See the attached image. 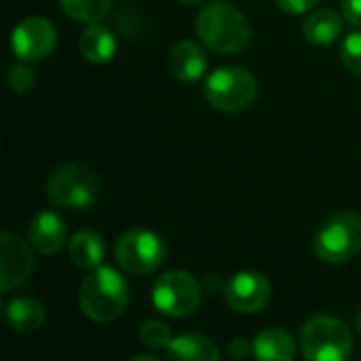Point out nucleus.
<instances>
[{"mask_svg":"<svg viewBox=\"0 0 361 361\" xmlns=\"http://www.w3.org/2000/svg\"><path fill=\"white\" fill-rule=\"evenodd\" d=\"M343 17L347 23L361 27V0H343Z\"/></svg>","mask_w":361,"mask_h":361,"instance_id":"obj_26","label":"nucleus"},{"mask_svg":"<svg viewBox=\"0 0 361 361\" xmlns=\"http://www.w3.org/2000/svg\"><path fill=\"white\" fill-rule=\"evenodd\" d=\"M207 104L226 114H237L247 110L258 95V82L252 72L239 66H224L214 70L203 87Z\"/></svg>","mask_w":361,"mask_h":361,"instance_id":"obj_4","label":"nucleus"},{"mask_svg":"<svg viewBox=\"0 0 361 361\" xmlns=\"http://www.w3.org/2000/svg\"><path fill=\"white\" fill-rule=\"evenodd\" d=\"M59 6L74 21L95 23L106 17L112 6V0H59Z\"/></svg>","mask_w":361,"mask_h":361,"instance_id":"obj_20","label":"nucleus"},{"mask_svg":"<svg viewBox=\"0 0 361 361\" xmlns=\"http://www.w3.org/2000/svg\"><path fill=\"white\" fill-rule=\"evenodd\" d=\"M228 353L233 360H245V357L254 355V345L245 338H233L228 345Z\"/></svg>","mask_w":361,"mask_h":361,"instance_id":"obj_25","label":"nucleus"},{"mask_svg":"<svg viewBox=\"0 0 361 361\" xmlns=\"http://www.w3.org/2000/svg\"><path fill=\"white\" fill-rule=\"evenodd\" d=\"M195 30L207 49L224 55L243 51L252 40V25L247 17L226 0L205 4L195 19Z\"/></svg>","mask_w":361,"mask_h":361,"instance_id":"obj_1","label":"nucleus"},{"mask_svg":"<svg viewBox=\"0 0 361 361\" xmlns=\"http://www.w3.org/2000/svg\"><path fill=\"white\" fill-rule=\"evenodd\" d=\"M171 338L173 336H171L169 326L161 319H146L140 328V341L148 349H154V351L167 349Z\"/></svg>","mask_w":361,"mask_h":361,"instance_id":"obj_21","label":"nucleus"},{"mask_svg":"<svg viewBox=\"0 0 361 361\" xmlns=\"http://www.w3.org/2000/svg\"><path fill=\"white\" fill-rule=\"evenodd\" d=\"M300 349L309 361H345L353 353V334L332 315H315L300 330Z\"/></svg>","mask_w":361,"mask_h":361,"instance_id":"obj_3","label":"nucleus"},{"mask_svg":"<svg viewBox=\"0 0 361 361\" xmlns=\"http://www.w3.org/2000/svg\"><path fill=\"white\" fill-rule=\"evenodd\" d=\"M313 250L328 264H343L361 254V216L343 212L322 224L313 239Z\"/></svg>","mask_w":361,"mask_h":361,"instance_id":"obj_6","label":"nucleus"},{"mask_svg":"<svg viewBox=\"0 0 361 361\" xmlns=\"http://www.w3.org/2000/svg\"><path fill=\"white\" fill-rule=\"evenodd\" d=\"M169 72L182 82H197L207 72V55L195 40H180L167 55Z\"/></svg>","mask_w":361,"mask_h":361,"instance_id":"obj_13","label":"nucleus"},{"mask_svg":"<svg viewBox=\"0 0 361 361\" xmlns=\"http://www.w3.org/2000/svg\"><path fill=\"white\" fill-rule=\"evenodd\" d=\"M6 326L17 334H34L44 324V307L30 296L13 298L4 309Z\"/></svg>","mask_w":361,"mask_h":361,"instance_id":"obj_16","label":"nucleus"},{"mask_svg":"<svg viewBox=\"0 0 361 361\" xmlns=\"http://www.w3.org/2000/svg\"><path fill=\"white\" fill-rule=\"evenodd\" d=\"M57 42L55 25L38 15L21 19L11 34V49L21 61H40L49 57Z\"/></svg>","mask_w":361,"mask_h":361,"instance_id":"obj_9","label":"nucleus"},{"mask_svg":"<svg viewBox=\"0 0 361 361\" xmlns=\"http://www.w3.org/2000/svg\"><path fill=\"white\" fill-rule=\"evenodd\" d=\"M345 17L338 15L334 8H315L302 23L305 38L315 47H328L334 44L343 34Z\"/></svg>","mask_w":361,"mask_h":361,"instance_id":"obj_14","label":"nucleus"},{"mask_svg":"<svg viewBox=\"0 0 361 361\" xmlns=\"http://www.w3.org/2000/svg\"><path fill=\"white\" fill-rule=\"evenodd\" d=\"M273 296L271 281L256 271H241L233 275L224 286V300L226 305L243 315H252L262 311Z\"/></svg>","mask_w":361,"mask_h":361,"instance_id":"obj_10","label":"nucleus"},{"mask_svg":"<svg viewBox=\"0 0 361 361\" xmlns=\"http://www.w3.org/2000/svg\"><path fill=\"white\" fill-rule=\"evenodd\" d=\"M78 49H80L82 57L89 63L102 66V63H108L114 57V53H116V36L110 32V27L95 21V23H89L82 30L80 40H78Z\"/></svg>","mask_w":361,"mask_h":361,"instance_id":"obj_15","label":"nucleus"},{"mask_svg":"<svg viewBox=\"0 0 361 361\" xmlns=\"http://www.w3.org/2000/svg\"><path fill=\"white\" fill-rule=\"evenodd\" d=\"M355 322H357V330H360V334H361V309H360V313H357V319H355Z\"/></svg>","mask_w":361,"mask_h":361,"instance_id":"obj_29","label":"nucleus"},{"mask_svg":"<svg viewBox=\"0 0 361 361\" xmlns=\"http://www.w3.org/2000/svg\"><path fill=\"white\" fill-rule=\"evenodd\" d=\"M27 239L32 247L44 256L59 254L68 243V226L63 218L53 209L38 212L27 226Z\"/></svg>","mask_w":361,"mask_h":361,"instance_id":"obj_12","label":"nucleus"},{"mask_svg":"<svg viewBox=\"0 0 361 361\" xmlns=\"http://www.w3.org/2000/svg\"><path fill=\"white\" fill-rule=\"evenodd\" d=\"M254 357L264 361H292L296 357V341L281 328H264L252 341Z\"/></svg>","mask_w":361,"mask_h":361,"instance_id":"obj_17","label":"nucleus"},{"mask_svg":"<svg viewBox=\"0 0 361 361\" xmlns=\"http://www.w3.org/2000/svg\"><path fill=\"white\" fill-rule=\"evenodd\" d=\"M341 59L351 74L361 76V32H353L343 40Z\"/></svg>","mask_w":361,"mask_h":361,"instance_id":"obj_23","label":"nucleus"},{"mask_svg":"<svg viewBox=\"0 0 361 361\" xmlns=\"http://www.w3.org/2000/svg\"><path fill=\"white\" fill-rule=\"evenodd\" d=\"M0 290L11 292L27 283L34 273V247L30 239H21L15 233H2L0 237Z\"/></svg>","mask_w":361,"mask_h":361,"instance_id":"obj_11","label":"nucleus"},{"mask_svg":"<svg viewBox=\"0 0 361 361\" xmlns=\"http://www.w3.org/2000/svg\"><path fill=\"white\" fill-rule=\"evenodd\" d=\"M167 360L171 361H216L220 360V351L203 334H180L171 338L165 349Z\"/></svg>","mask_w":361,"mask_h":361,"instance_id":"obj_18","label":"nucleus"},{"mask_svg":"<svg viewBox=\"0 0 361 361\" xmlns=\"http://www.w3.org/2000/svg\"><path fill=\"white\" fill-rule=\"evenodd\" d=\"M68 254H70V260L78 269L93 271L99 264H104L106 245H104V239L95 231H78L68 241Z\"/></svg>","mask_w":361,"mask_h":361,"instance_id":"obj_19","label":"nucleus"},{"mask_svg":"<svg viewBox=\"0 0 361 361\" xmlns=\"http://www.w3.org/2000/svg\"><path fill=\"white\" fill-rule=\"evenodd\" d=\"M47 199L63 209H87L99 197V178L93 169L68 163L57 167L47 180Z\"/></svg>","mask_w":361,"mask_h":361,"instance_id":"obj_5","label":"nucleus"},{"mask_svg":"<svg viewBox=\"0 0 361 361\" xmlns=\"http://www.w3.org/2000/svg\"><path fill=\"white\" fill-rule=\"evenodd\" d=\"M178 2H182V4H199L203 0H178Z\"/></svg>","mask_w":361,"mask_h":361,"instance_id":"obj_28","label":"nucleus"},{"mask_svg":"<svg viewBox=\"0 0 361 361\" xmlns=\"http://www.w3.org/2000/svg\"><path fill=\"white\" fill-rule=\"evenodd\" d=\"M116 264L129 275H148L167 258V243L148 228H131L114 243Z\"/></svg>","mask_w":361,"mask_h":361,"instance_id":"obj_7","label":"nucleus"},{"mask_svg":"<svg viewBox=\"0 0 361 361\" xmlns=\"http://www.w3.org/2000/svg\"><path fill=\"white\" fill-rule=\"evenodd\" d=\"M140 360H146V361H157V357H154V355H135V357H133V361H140Z\"/></svg>","mask_w":361,"mask_h":361,"instance_id":"obj_27","label":"nucleus"},{"mask_svg":"<svg viewBox=\"0 0 361 361\" xmlns=\"http://www.w3.org/2000/svg\"><path fill=\"white\" fill-rule=\"evenodd\" d=\"M80 311L99 324L118 319L129 305V286L125 277L106 264L89 271L78 290Z\"/></svg>","mask_w":361,"mask_h":361,"instance_id":"obj_2","label":"nucleus"},{"mask_svg":"<svg viewBox=\"0 0 361 361\" xmlns=\"http://www.w3.org/2000/svg\"><path fill=\"white\" fill-rule=\"evenodd\" d=\"M279 11L288 13V15H305L315 11V6L319 4V0H275Z\"/></svg>","mask_w":361,"mask_h":361,"instance_id":"obj_24","label":"nucleus"},{"mask_svg":"<svg viewBox=\"0 0 361 361\" xmlns=\"http://www.w3.org/2000/svg\"><path fill=\"white\" fill-rule=\"evenodd\" d=\"M6 82L11 87L13 93H30L36 85V74L34 70L27 66V61H21V63H15L8 68V74H6Z\"/></svg>","mask_w":361,"mask_h":361,"instance_id":"obj_22","label":"nucleus"},{"mask_svg":"<svg viewBox=\"0 0 361 361\" xmlns=\"http://www.w3.org/2000/svg\"><path fill=\"white\" fill-rule=\"evenodd\" d=\"M150 298L159 313L173 319H182L199 309L201 286L186 271H169L154 281Z\"/></svg>","mask_w":361,"mask_h":361,"instance_id":"obj_8","label":"nucleus"}]
</instances>
